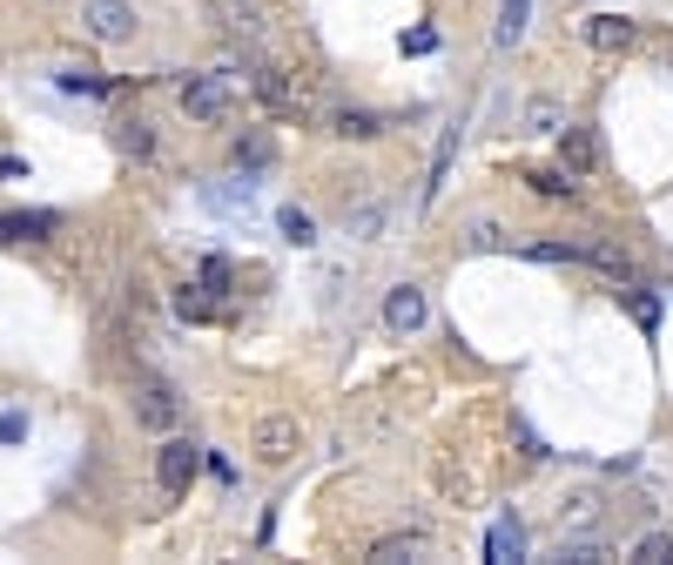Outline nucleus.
Listing matches in <instances>:
<instances>
[{"label": "nucleus", "mask_w": 673, "mask_h": 565, "mask_svg": "<svg viewBox=\"0 0 673 565\" xmlns=\"http://www.w3.org/2000/svg\"><path fill=\"white\" fill-rule=\"evenodd\" d=\"M195 471H203V452H195L189 437H169L163 452H155V484H163V498H182L195 484Z\"/></svg>", "instance_id": "1"}, {"label": "nucleus", "mask_w": 673, "mask_h": 565, "mask_svg": "<svg viewBox=\"0 0 673 565\" xmlns=\"http://www.w3.org/2000/svg\"><path fill=\"white\" fill-rule=\"evenodd\" d=\"M182 115L189 121H223L229 115V74H189L182 81Z\"/></svg>", "instance_id": "2"}, {"label": "nucleus", "mask_w": 673, "mask_h": 565, "mask_svg": "<svg viewBox=\"0 0 673 565\" xmlns=\"http://www.w3.org/2000/svg\"><path fill=\"white\" fill-rule=\"evenodd\" d=\"M82 21H88V34H95V40H108V48L135 40V8H129V0H88Z\"/></svg>", "instance_id": "3"}, {"label": "nucleus", "mask_w": 673, "mask_h": 565, "mask_svg": "<svg viewBox=\"0 0 673 565\" xmlns=\"http://www.w3.org/2000/svg\"><path fill=\"white\" fill-rule=\"evenodd\" d=\"M250 452H256L263 465H290V458H297V418H256Z\"/></svg>", "instance_id": "4"}, {"label": "nucleus", "mask_w": 673, "mask_h": 565, "mask_svg": "<svg viewBox=\"0 0 673 565\" xmlns=\"http://www.w3.org/2000/svg\"><path fill=\"white\" fill-rule=\"evenodd\" d=\"M579 40L592 55H620V48H633V21L626 14H586L579 21Z\"/></svg>", "instance_id": "5"}, {"label": "nucleus", "mask_w": 673, "mask_h": 565, "mask_svg": "<svg viewBox=\"0 0 673 565\" xmlns=\"http://www.w3.org/2000/svg\"><path fill=\"white\" fill-rule=\"evenodd\" d=\"M560 169L573 182H586L592 169H600V135H592V129H560Z\"/></svg>", "instance_id": "6"}, {"label": "nucleus", "mask_w": 673, "mask_h": 565, "mask_svg": "<svg viewBox=\"0 0 673 565\" xmlns=\"http://www.w3.org/2000/svg\"><path fill=\"white\" fill-rule=\"evenodd\" d=\"M176 418H182V404H176L169 384H142V390H135V424H148V431H176Z\"/></svg>", "instance_id": "7"}, {"label": "nucleus", "mask_w": 673, "mask_h": 565, "mask_svg": "<svg viewBox=\"0 0 673 565\" xmlns=\"http://www.w3.org/2000/svg\"><path fill=\"white\" fill-rule=\"evenodd\" d=\"M384 323H390V330H398V337L424 330V290H418V282H398V290L384 297Z\"/></svg>", "instance_id": "8"}, {"label": "nucleus", "mask_w": 673, "mask_h": 565, "mask_svg": "<svg viewBox=\"0 0 673 565\" xmlns=\"http://www.w3.org/2000/svg\"><path fill=\"white\" fill-rule=\"evenodd\" d=\"M256 95H263L276 115H303V88H290V81L276 74V68H263V74H256Z\"/></svg>", "instance_id": "9"}, {"label": "nucleus", "mask_w": 673, "mask_h": 565, "mask_svg": "<svg viewBox=\"0 0 673 565\" xmlns=\"http://www.w3.org/2000/svg\"><path fill=\"white\" fill-rule=\"evenodd\" d=\"M48 229H55V216H48V209H34V216H27V209H8V216H0V242H21V236H48Z\"/></svg>", "instance_id": "10"}, {"label": "nucleus", "mask_w": 673, "mask_h": 565, "mask_svg": "<svg viewBox=\"0 0 673 565\" xmlns=\"http://www.w3.org/2000/svg\"><path fill=\"white\" fill-rule=\"evenodd\" d=\"M331 135H344V142H371V135H384V121H377L371 108H344V115L331 121Z\"/></svg>", "instance_id": "11"}, {"label": "nucleus", "mask_w": 673, "mask_h": 565, "mask_svg": "<svg viewBox=\"0 0 673 565\" xmlns=\"http://www.w3.org/2000/svg\"><path fill=\"white\" fill-rule=\"evenodd\" d=\"M418 552H424L418 532H405V539H377V545H371V565H398V558H418Z\"/></svg>", "instance_id": "12"}, {"label": "nucleus", "mask_w": 673, "mask_h": 565, "mask_svg": "<svg viewBox=\"0 0 673 565\" xmlns=\"http://www.w3.org/2000/svg\"><path fill=\"white\" fill-rule=\"evenodd\" d=\"M485 552H492L498 565H512V558L526 552V532H519V525H492V539H485Z\"/></svg>", "instance_id": "13"}, {"label": "nucleus", "mask_w": 673, "mask_h": 565, "mask_svg": "<svg viewBox=\"0 0 673 565\" xmlns=\"http://www.w3.org/2000/svg\"><path fill=\"white\" fill-rule=\"evenodd\" d=\"M560 558H566V565H606L613 552H606L600 539H560Z\"/></svg>", "instance_id": "14"}, {"label": "nucleus", "mask_w": 673, "mask_h": 565, "mask_svg": "<svg viewBox=\"0 0 673 565\" xmlns=\"http://www.w3.org/2000/svg\"><path fill=\"white\" fill-rule=\"evenodd\" d=\"M526 8H532V0H505V8H498V48H512V40L526 34Z\"/></svg>", "instance_id": "15"}, {"label": "nucleus", "mask_w": 673, "mask_h": 565, "mask_svg": "<svg viewBox=\"0 0 673 565\" xmlns=\"http://www.w3.org/2000/svg\"><path fill=\"white\" fill-rule=\"evenodd\" d=\"M452 148H458V129H445V142H438V161H431V182H424V202L445 189V169H452Z\"/></svg>", "instance_id": "16"}, {"label": "nucleus", "mask_w": 673, "mask_h": 565, "mask_svg": "<svg viewBox=\"0 0 673 565\" xmlns=\"http://www.w3.org/2000/svg\"><path fill=\"white\" fill-rule=\"evenodd\" d=\"M633 558H640V565H666L673 558V532H647L640 545H633Z\"/></svg>", "instance_id": "17"}, {"label": "nucleus", "mask_w": 673, "mask_h": 565, "mask_svg": "<svg viewBox=\"0 0 673 565\" xmlns=\"http://www.w3.org/2000/svg\"><path fill=\"white\" fill-rule=\"evenodd\" d=\"M276 229H284V236L297 242V250H303V242H316V223H310L303 209H284V216H276Z\"/></svg>", "instance_id": "18"}, {"label": "nucleus", "mask_w": 673, "mask_h": 565, "mask_svg": "<svg viewBox=\"0 0 673 565\" xmlns=\"http://www.w3.org/2000/svg\"><path fill=\"white\" fill-rule=\"evenodd\" d=\"M592 518H600V498H592V492H579V498L560 505V525H592Z\"/></svg>", "instance_id": "19"}, {"label": "nucleus", "mask_w": 673, "mask_h": 565, "mask_svg": "<svg viewBox=\"0 0 673 565\" xmlns=\"http://www.w3.org/2000/svg\"><path fill=\"white\" fill-rule=\"evenodd\" d=\"M269 161V135H243L236 142V169H263Z\"/></svg>", "instance_id": "20"}, {"label": "nucleus", "mask_w": 673, "mask_h": 565, "mask_svg": "<svg viewBox=\"0 0 673 565\" xmlns=\"http://www.w3.org/2000/svg\"><path fill=\"white\" fill-rule=\"evenodd\" d=\"M122 148H129V155H155V135H148V121H122Z\"/></svg>", "instance_id": "21"}, {"label": "nucleus", "mask_w": 673, "mask_h": 565, "mask_svg": "<svg viewBox=\"0 0 673 565\" xmlns=\"http://www.w3.org/2000/svg\"><path fill=\"white\" fill-rule=\"evenodd\" d=\"M532 189H539V195H573L579 182H573L566 169H539V176H532Z\"/></svg>", "instance_id": "22"}, {"label": "nucleus", "mask_w": 673, "mask_h": 565, "mask_svg": "<svg viewBox=\"0 0 673 565\" xmlns=\"http://www.w3.org/2000/svg\"><path fill=\"white\" fill-rule=\"evenodd\" d=\"M176 310H182V316H209V310H216V303H209V297H203V290H182V297H176Z\"/></svg>", "instance_id": "23"}, {"label": "nucleus", "mask_w": 673, "mask_h": 565, "mask_svg": "<svg viewBox=\"0 0 673 565\" xmlns=\"http://www.w3.org/2000/svg\"><path fill=\"white\" fill-rule=\"evenodd\" d=\"M61 88H88V95H95L101 81H95V68H68V74H61Z\"/></svg>", "instance_id": "24"}, {"label": "nucleus", "mask_w": 673, "mask_h": 565, "mask_svg": "<svg viewBox=\"0 0 673 565\" xmlns=\"http://www.w3.org/2000/svg\"><path fill=\"white\" fill-rule=\"evenodd\" d=\"M223 282H229V263L209 256V263H203V290H223Z\"/></svg>", "instance_id": "25"}, {"label": "nucleus", "mask_w": 673, "mask_h": 565, "mask_svg": "<svg viewBox=\"0 0 673 565\" xmlns=\"http://www.w3.org/2000/svg\"><path fill=\"white\" fill-rule=\"evenodd\" d=\"M350 229H358V236H377V229H384V209H358V216H350Z\"/></svg>", "instance_id": "26"}, {"label": "nucleus", "mask_w": 673, "mask_h": 565, "mask_svg": "<svg viewBox=\"0 0 673 565\" xmlns=\"http://www.w3.org/2000/svg\"><path fill=\"white\" fill-rule=\"evenodd\" d=\"M405 48H411V55H431V48H438V34L418 27V34H405Z\"/></svg>", "instance_id": "27"}]
</instances>
